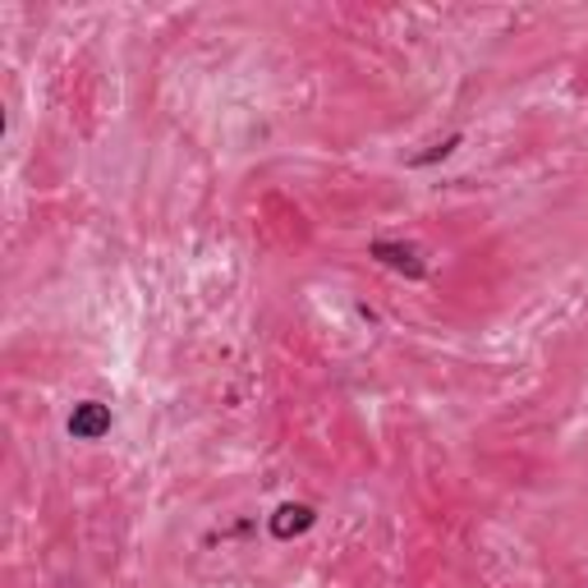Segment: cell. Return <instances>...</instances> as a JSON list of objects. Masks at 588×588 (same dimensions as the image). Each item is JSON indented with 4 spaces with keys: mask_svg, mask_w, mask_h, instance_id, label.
Wrapping results in <instances>:
<instances>
[{
    "mask_svg": "<svg viewBox=\"0 0 588 588\" xmlns=\"http://www.w3.org/2000/svg\"><path fill=\"white\" fill-rule=\"evenodd\" d=\"M368 258H377L381 267L400 271L404 280H423V276H428L423 253H419L414 244H400V240H373V244H368Z\"/></svg>",
    "mask_w": 588,
    "mask_h": 588,
    "instance_id": "1",
    "label": "cell"
},
{
    "mask_svg": "<svg viewBox=\"0 0 588 588\" xmlns=\"http://www.w3.org/2000/svg\"><path fill=\"white\" fill-rule=\"evenodd\" d=\"M111 404H101V400H79V404H74L69 409V437L74 442H101V437H107V432H111Z\"/></svg>",
    "mask_w": 588,
    "mask_h": 588,
    "instance_id": "2",
    "label": "cell"
},
{
    "mask_svg": "<svg viewBox=\"0 0 588 588\" xmlns=\"http://www.w3.org/2000/svg\"><path fill=\"white\" fill-rule=\"evenodd\" d=\"M313 524H318V510H313V506H303V501L276 506V510H271V520H267V529H271V539H276V543H290V539H299V533H309Z\"/></svg>",
    "mask_w": 588,
    "mask_h": 588,
    "instance_id": "3",
    "label": "cell"
},
{
    "mask_svg": "<svg viewBox=\"0 0 588 588\" xmlns=\"http://www.w3.org/2000/svg\"><path fill=\"white\" fill-rule=\"evenodd\" d=\"M455 147H459V134H446L442 143H432L428 152H414V157H409V166H414V170H423V166H432V162H446Z\"/></svg>",
    "mask_w": 588,
    "mask_h": 588,
    "instance_id": "4",
    "label": "cell"
}]
</instances>
